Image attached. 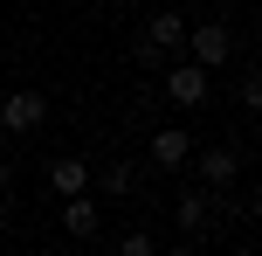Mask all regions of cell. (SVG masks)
Segmentation results:
<instances>
[{
	"mask_svg": "<svg viewBox=\"0 0 262 256\" xmlns=\"http://www.w3.org/2000/svg\"><path fill=\"white\" fill-rule=\"evenodd\" d=\"M172 49H186V21L166 7V14H152V28H145V42H138V63H145V69H159Z\"/></svg>",
	"mask_w": 262,
	"mask_h": 256,
	"instance_id": "obj_1",
	"label": "cell"
},
{
	"mask_svg": "<svg viewBox=\"0 0 262 256\" xmlns=\"http://www.w3.org/2000/svg\"><path fill=\"white\" fill-rule=\"evenodd\" d=\"M166 97L172 104H186V111H200L214 97V69H200V63H172L166 69Z\"/></svg>",
	"mask_w": 262,
	"mask_h": 256,
	"instance_id": "obj_2",
	"label": "cell"
},
{
	"mask_svg": "<svg viewBox=\"0 0 262 256\" xmlns=\"http://www.w3.org/2000/svg\"><path fill=\"white\" fill-rule=\"evenodd\" d=\"M41 118H49V97H41V90L0 97V125H7V132H41Z\"/></svg>",
	"mask_w": 262,
	"mask_h": 256,
	"instance_id": "obj_3",
	"label": "cell"
},
{
	"mask_svg": "<svg viewBox=\"0 0 262 256\" xmlns=\"http://www.w3.org/2000/svg\"><path fill=\"white\" fill-rule=\"evenodd\" d=\"M186 49H193L200 69H221L228 55H235V35H228L221 21H207V28H186Z\"/></svg>",
	"mask_w": 262,
	"mask_h": 256,
	"instance_id": "obj_4",
	"label": "cell"
},
{
	"mask_svg": "<svg viewBox=\"0 0 262 256\" xmlns=\"http://www.w3.org/2000/svg\"><path fill=\"white\" fill-rule=\"evenodd\" d=\"M62 229L76 235V243H90V235L104 229V215H97V201H90V194H62Z\"/></svg>",
	"mask_w": 262,
	"mask_h": 256,
	"instance_id": "obj_5",
	"label": "cell"
},
{
	"mask_svg": "<svg viewBox=\"0 0 262 256\" xmlns=\"http://www.w3.org/2000/svg\"><path fill=\"white\" fill-rule=\"evenodd\" d=\"M152 160L166 166V173H180V166L193 160V139H186L180 125H166V132H152Z\"/></svg>",
	"mask_w": 262,
	"mask_h": 256,
	"instance_id": "obj_6",
	"label": "cell"
},
{
	"mask_svg": "<svg viewBox=\"0 0 262 256\" xmlns=\"http://www.w3.org/2000/svg\"><path fill=\"white\" fill-rule=\"evenodd\" d=\"M207 215H214V194H207V187H186L180 201H172V222H180L186 235H200V229H207Z\"/></svg>",
	"mask_w": 262,
	"mask_h": 256,
	"instance_id": "obj_7",
	"label": "cell"
},
{
	"mask_svg": "<svg viewBox=\"0 0 262 256\" xmlns=\"http://www.w3.org/2000/svg\"><path fill=\"white\" fill-rule=\"evenodd\" d=\"M242 173V152H228V146H214V152H200V180H207L214 194H228V180Z\"/></svg>",
	"mask_w": 262,
	"mask_h": 256,
	"instance_id": "obj_8",
	"label": "cell"
},
{
	"mask_svg": "<svg viewBox=\"0 0 262 256\" xmlns=\"http://www.w3.org/2000/svg\"><path fill=\"white\" fill-rule=\"evenodd\" d=\"M83 187H90L83 160H49V194H83Z\"/></svg>",
	"mask_w": 262,
	"mask_h": 256,
	"instance_id": "obj_9",
	"label": "cell"
},
{
	"mask_svg": "<svg viewBox=\"0 0 262 256\" xmlns=\"http://www.w3.org/2000/svg\"><path fill=\"white\" fill-rule=\"evenodd\" d=\"M97 187H104V194H131V166H124V160H111L104 173H97Z\"/></svg>",
	"mask_w": 262,
	"mask_h": 256,
	"instance_id": "obj_10",
	"label": "cell"
},
{
	"mask_svg": "<svg viewBox=\"0 0 262 256\" xmlns=\"http://www.w3.org/2000/svg\"><path fill=\"white\" fill-rule=\"evenodd\" d=\"M235 97H242V111H249V118L262 111V76H255V69H249V76H242V90H235Z\"/></svg>",
	"mask_w": 262,
	"mask_h": 256,
	"instance_id": "obj_11",
	"label": "cell"
},
{
	"mask_svg": "<svg viewBox=\"0 0 262 256\" xmlns=\"http://www.w3.org/2000/svg\"><path fill=\"white\" fill-rule=\"evenodd\" d=\"M118 249H124V256H152V249H159V235H145V229H131V235H118Z\"/></svg>",
	"mask_w": 262,
	"mask_h": 256,
	"instance_id": "obj_12",
	"label": "cell"
},
{
	"mask_svg": "<svg viewBox=\"0 0 262 256\" xmlns=\"http://www.w3.org/2000/svg\"><path fill=\"white\" fill-rule=\"evenodd\" d=\"M7 180H14V166H7V160H0V194H7Z\"/></svg>",
	"mask_w": 262,
	"mask_h": 256,
	"instance_id": "obj_13",
	"label": "cell"
}]
</instances>
